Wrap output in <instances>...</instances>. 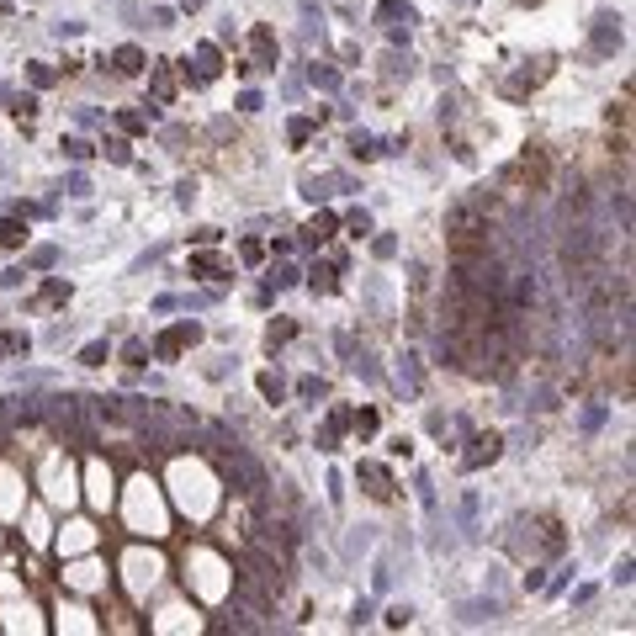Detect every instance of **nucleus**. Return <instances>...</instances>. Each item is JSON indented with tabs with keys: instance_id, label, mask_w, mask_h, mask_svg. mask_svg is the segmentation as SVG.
Here are the masks:
<instances>
[{
	"instance_id": "43",
	"label": "nucleus",
	"mask_w": 636,
	"mask_h": 636,
	"mask_svg": "<svg viewBox=\"0 0 636 636\" xmlns=\"http://www.w3.org/2000/svg\"><path fill=\"white\" fill-rule=\"evenodd\" d=\"M435 117H440V122H456V101H451V96H440V107H435Z\"/></svg>"
},
{
	"instance_id": "29",
	"label": "nucleus",
	"mask_w": 636,
	"mask_h": 636,
	"mask_svg": "<svg viewBox=\"0 0 636 636\" xmlns=\"http://www.w3.org/2000/svg\"><path fill=\"white\" fill-rule=\"evenodd\" d=\"M287 138H292V144H308V138H313V122H308V117H292V122H287Z\"/></svg>"
},
{
	"instance_id": "37",
	"label": "nucleus",
	"mask_w": 636,
	"mask_h": 636,
	"mask_svg": "<svg viewBox=\"0 0 636 636\" xmlns=\"http://www.w3.org/2000/svg\"><path fill=\"white\" fill-rule=\"evenodd\" d=\"M191 271H196V276H217V255H196Z\"/></svg>"
},
{
	"instance_id": "1",
	"label": "nucleus",
	"mask_w": 636,
	"mask_h": 636,
	"mask_svg": "<svg viewBox=\"0 0 636 636\" xmlns=\"http://www.w3.org/2000/svg\"><path fill=\"white\" fill-rule=\"evenodd\" d=\"M217 461H223V472H229V478H239V482H244V493H260V488H265L260 461H255V456H244L239 445H234V451H223Z\"/></svg>"
},
{
	"instance_id": "33",
	"label": "nucleus",
	"mask_w": 636,
	"mask_h": 636,
	"mask_svg": "<svg viewBox=\"0 0 636 636\" xmlns=\"http://www.w3.org/2000/svg\"><path fill=\"white\" fill-rule=\"evenodd\" d=\"M345 229H350V234H356V239H360V234H372V217H366V212H360V207H356V212L345 217Z\"/></svg>"
},
{
	"instance_id": "34",
	"label": "nucleus",
	"mask_w": 636,
	"mask_h": 636,
	"mask_svg": "<svg viewBox=\"0 0 636 636\" xmlns=\"http://www.w3.org/2000/svg\"><path fill=\"white\" fill-rule=\"evenodd\" d=\"M600 424H604V408H600V403H588V408H583V435H594Z\"/></svg>"
},
{
	"instance_id": "42",
	"label": "nucleus",
	"mask_w": 636,
	"mask_h": 636,
	"mask_svg": "<svg viewBox=\"0 0 636 636\" xmlns=\"http://www.w3.org/2000/svg\"><path fill=\"white\" fill-rule=\"evenodd\" d=\"M11 111H16V117H32L37 101H32V96H11Z\"/></svg>"
},
{
	"instance_id": "10",
	"label": "nucleus",
	"mask_w": 636,
	"mask_h": 636,
	"mask_svg": "<svg viewBox=\"0 0 636 636\" xmlns=\"http://www.w3.org/2000/svg\"><path fill=\"white\" fill-rule=\"evenodd\" d=\"M144 64H149L144 48H133V43H122V48L111 53V69H117V74H144Z\"/></svg>"
},
{
	"instance_id": "9",
	"label": "nucleus",
	"mask_w": 636,
	"mask_h": 636,
	"mask_svg": "<svg viewBox=\"0 0 636 636\" xmlns=\"http://www.w3.org/2000/svg\"><path fill=\"white\" fill-rule=\"evenodd\" d=\"M360 482H366V493H372V499H393V478H387L377 461H360Z\"/></svg>"
},
{
	"instance_id": "15",
	"label": "nucleus",
	"mask_w": 636,
	"mask_h": 636,
	"mask_svg": "<svg viewBox=\"0 0 636 636\" xmlns=\"http://www.w3.org/2000/svg\"><path fill=\"white\" fill-rule=\"evenodd\" d=\"M499 615V600H478V604H461V621L467 625H482V621H493Z\"/></svg>"
},
{
	"instance_id": "11",
	"label": "nucleus",
	"mask_w": 636,
	"mask_h": 636,
	"mask_svg": "<svg viewBox=\"0 0 636 636\" xmlns=\"http://www.w3.org/2000/svg\"><path fill=\"white\" fill-rule=\"evenodd\" d=\"M223 69V53H217V43H202V48H196V80H212V74Z\"/></svg>"
},
{
	"instance_id": "51",
	"label": "nucleus",
	"mask_w": 636,
	"mask_h": 636,
	"mask_svg": "<svg viewBox=\"0 0 636 636\" xmlns=\"http://www.w3.org/2000/svg\"><path fill=\"white\" fill-rule=\"evenodd\" d=\"M515 6H525V0H515Z\"/></svg>"
},
{
	"instance_id": "35",
	"label": "nucleus",
	"mask_w": 636,
	"mask_h": 636,
	"mask_svg": "<svg viewBox=\"0 0 636 636\" xmlns=\"http://www.w3.org/2000/svg\"><path fill=\"white\" fill-rule=\"evenodd\" d=\"M403 377H408V393H419V356H403Z\"/></svg>"
},
{
	"instance_id": "31",
	"label": "nucleus",
	"mask_w": 636,
	"mask_h": 636,
	"mask_svg": "<svg viewBox=\"0 0 636 636\" xmlns=\"http://www.w3.org/2000/svg\"><path fill=\"white\" fill-rule=\"evenodd\" d=\"M37 302H69V281H43V297Z\"/></svg>"
},
{
	"instance_id": "28",
	"label": "nucleus",
	"mask_w": 636,
	"mask_h": 636,
	"mask_svg": "<svg viewBox=\"0 0 636 636\" xmlns=\"http://www.w3.org/2000/svg\"><path fill=\"white\" fill-rule=\"evenodd\" d=\"M117 128H122V133H144L149 117H144V111H117Z\"/></svg>"
},
{
	"instance_id": "7",
	"label": "nucleus",
	"mask_w": 636,
	"mask_h": 636,
	"mask_svg": "<svg viewBox=\"0 0 636 636\" xmlns=\"http://www.w3.org/2000/svg\"><path fill=\"white\" fill-rule=\"evenodd\" d=\"M414 64H419V59H414L408 48H393L382 59V80H414Z\"/></svg>"
},
{
	"instance_id": "14",
	"label": "nucleus",
	"mask_w": 636,
	"mask_h": 636,
	"mask_svg": "<svg viewBox=\"0 0 636 636\" xmlns=\"http://www.w3.org/2000/svg\"><path fill=\"white\" fill-rule=\"evenodd\" d=\"M345 414H329V424H324V435H318V451H339V435H345Z\"/></svg>"
},
{
	"instance_id": "22",
	"label": "nucleus",
	"mask_w": 636,
	"mask_h": 636,
	"mask_svg": "<svg viewBox=\"0 0 636 636\" xmlns=\"http://www.w3.org/2000/svg\"><path fill=\"white\" fill-rule=\"evenodd\" d=\"M260 393L271 398V403H287V382H281L276 372H265V377H260Z\"/></svg>"
},
{
	"instance_id": "27",
	"label": "nucleus",
	"mask_w": 636,
	"mask_h": 636,
	"mask_svg": "<svg viewBox=\"0 0 636 636\" xmlns=\"http://www.w3.org/2000/svg\"><path fill=\"white\" fill-rule=\"evenodd\" d=\"M27 80H32V85H37V90H48V85H53V80H59V74H53V69H48V64H27Z\"/></svg>"
},
{
	"instance_id": "47",
	"label": "nucleus",
	"mask_w": 636,
	"mask_h": 636,
	"mask_svg": "<svg viewBox=\"0 0 636 636\" xmlns=\"http://www.w3.org/2000/svg\"><path fill=\"white\" fill-rule=\"evenodd\" d=\"M260 107H265V101L255 96V90H244V96H239V111H260Z\"/></svg>"
},
{
	"instance_id": "41",
	"label": "nucleus",
	"mask_w": 636,
	"mask_h": 636,
	"mask_svg": "<svg viewBox=\"0 0 636 636\" xmlns=\"http://www.w3.org/2000/svg\"><path fill=\"white\" fill-rule=\"evenodd\" d=\"M414 621V610H408V604H393V610H387V625H408Z\"/></svg>"
},
{
	"instance_id": "23",
	"label": "nucleus",
	"mask_w": 636,
	"mask_h": 636,
	"mask_svg": "<svg viewBox=\"0 0 636 636\" xmlns=\"http://www.w3.org/2000/svg\"><path fill=\"white\" fill-rule=\"evenodd\" d=\"M308 287H313V292H334V271H329V265H313V271H308Z\"/></svg>"
},
{
	"instance_id": "8",
	"label": "nucleus",
	"mask_w": 636,
	"mask_h": 636,
	"mask_svg": "<svg viewBox=\"0 0 636 636\" xmlns=\"http://www.w3.org/2000/svg\"><path fill=\"white\" fill-rule=\"evenodd\" d=\"M334 229H339V217H334V212L308 217V229H302V244H329V239H334Z\"/></svg>"
},
{
	"instance_id": "40",
	"label": "nucleus",
	"mask_w": 636,
	"mask_h": 636,
	"mask_svg": "<svg viewBox=\"0 0 636 636\" xmlns=\"http://www.w3.org/2000/svg\"><path fill=\"white\" fill-rule=\"evenodd\" d=\"M175 202H180V207L196 202V180H180V186H175Z\"/></svg>"
},
{
	"instance_id": "30",
	"label": "nucleus",
	"mask_w": 636,
	"mask_h": 636,
	"mask_svg": "<svg viewBox=\"0 0 636 636\" xmlns=\"http://www.w3.org/2000/svg\"><path fill=\"white\" fill-rule=\"evenodd\" d=\"M53 265H59V250H53V244L32 250V271H53Z\"/></svg>"
},
{
	"instance_id": "20",
	"label": "nucleus",
	"mask_w": 636,
	"mask_h": 636,
	"mask_svg": "<svg viewBox=\"0 0 636 636\" xmlns=\"http://www.w3.org/2000/svg\"><path fill=\"white\" fill-rule=\"evenodd\" d=\"M308 80L318 85V90H339V69H329V64H313Z\"/></svg>"
},
{
	"instance_id": "38",
	"label": "nucleus",
	"mask_w": 636,
	"mask_h": 636,
	"mask_svg": "<svg viewBox=\"0 0 636 636\" xmlns=\"http://www.w3.org/2000/svg\"><path fill=\"white\" fill-rule=\"evenodd\" d=\"M271 281H276V287H297V281H302V271H297V265H281V271H276Z\"/></svg>"
},
{
	"instance_id": "5",
	"label": "nucleus",
	"mask_w": 636,
	"mask_h": 636,
	"mask_svg": "<svg viewBox=\"0 0 636 636\" xmlns=\"http://www.w3.org/2000/svg\"><path fill=\"white\" fill-rule=\"evenodd\" d=\"M499 451H504V440H499V435H478V440H472V451H467V472L499 461Z\"/></svg>"
},
{
	"instance_id": "24",
	"label": "nucleus",
	"mask_w": 636,
	"mask_h": 636,
	"mask_svg": "<svg viewBox=\"0 0 636 636\" xmlns=\"http://www.w3.org/2000/svg\"><path fill=\"white\" fill-rule=\"evenodd\" d=\"M350 424H356V435H360V440H372V435H377V408H360V414H356Z\"/></svg>"
},
{
	"instance_id": "39",
	"label": "nucleus",
	"mask_w": 636,
	"mask_h": 636,
	"mask_svg": "<svg viewBox=\"0 0 636 636\" xmlns=\"http://www.w3.org/2000/svg\"><path fill=\"white\" fill-rule=\"evenodd\" d=\"M372 250H377V260H393V255H398V239H387V234H382V239H372Z\"/></svg>"
},
{
	"instance_id": "46",
	"label": "nucleus",
	"mask_w": 636,
	"mask_h": 636,
	"mask_svg": "<svg viewBox=\"0 0 636 636\" xmlns=\"http://www.w3.org/2000/svg\"><path fill=\"white\" fill-rule=\"evenodd\" d=\"M366 621H372V604L360 600V604H356V610H350V625H366Z\"/></svg>"
},
{
	"instance_id": "16",
	"label": "nucleus",
	"mask_w": 636,
	"mask_h": 636,
	"mask_svg": "<svg viewBox=\"0 0 636 636\" xmlns=\"http://www.w3.org/2000/svg\"><path fill=\"white\" fill-rule=\"evenodd\" d=\"M509 302H515V308H530V302H536V276H515V287H509Z\"/></svg>"
},
{
	"instance_id": "19",
	"label": "nucleus",
	"mask_w": 636,
	"mask_h": 636,
	"mask_svg": "<svg viewBox=\"0 0 636 636\" xmlns=\"http://www.w3.org/2000/svg\"><path fill=\"white\" fill-rule=\"evenodd\" d=\"M111 360V350H107V339H90V345L80 350V366H107Z\"/></svg>"
},
{
	"instance_id": "50",
	"label": "nucleus",
	"mask_w": 636,
	"mask_h": 636,
	"mask_svg": "<svg viewBox=\"0 0 636 636\" xmlns=\"http://www.w3.org/2000/svg\"><path fill=\"white\" fill-rule=\"evenodd\" d=\"M456 6H472V0H456Z\"/></svg>"
},
{
	"instance_id": "48",
	"label": "nucleus",
	"mask_w": 636,
	"mask_h": 636,
	"mask_svg": "<svg viewBox=\"0 0 636 636\" xmlns=\"http://www.w3.org/2000/svg\"><path fill=\"white\" fill-rule=\"evenodd\" d=\"M196 6H202V0H186V11H196Z\"/></svg>"
},
{
	"instance_id": "36",
	"label": "nucleus",
	"mask_w": 636,
	"mask_h": 636,
	"mask_svg": "<svg viewBox=\"0 0 636 636\" xmlns=\"http://www.w3.org/2000/svg\"><path fill=\"white\" fill-rule=\"evenodd\" d=\"M64 191H69V196H90V180H85V175H80V170H74V175H69V180H64Z\"/></svg>"
},
{
	"instance_id": "21",
	"label": "nucleus",
	"mask_w": 636,
	"mask_h": 636,
	"mask_svg": "<svg viewBox=\"0 0 636 636\" xmlns=\"http://www.w3.org/2000/svg\"><path fill=\"white\" fill-rule=\"evenodd\" d=\"M101 154H107L111 165H133V149H128V138H107V144H101Z\"/></svg>"
},
{
	"instance_id": "12",
	"label": "nucleus",
	"mask_w": 636,
	"mask_h": 636,
	"mask_svg": "<svg viewBox=\"0 0 636 636\" xmlns=\"http://www.w3.org/2000/svg\"><path fill=\"white\" fill-rule=\"evenodd\" d=\"M27 244V223L22 217H6V223H0V250H22Z\"/></svg>"
},
{
	"instance_id": "2",
	"label": "nucleus",
	"mask_w": 636,
	"mask_h": 636,
	"mask_svg": "<svg viewBox=\"0 0 636 636\" xmlns=\"http://www.w3.org/2000/svg\"><path fill=\"white\" fill-rule=\"evenodd\" d=\"M445 229L456 234V239H488V217H482L472 202H456L451 212H445Z\"/></svg>"
},
{
	"instance_id": "13",
	"label": "nucleus",
	"mask_w": 636,
	"mask_h": 636,
	"mask_svg": "<svg viewBox=\"0 0 636 636\" xmlns=\"http://www.w3.org/2000/svg\"><path fill=\"white\" fill-rule=\"evenodd\" d=\"M377 22H414V6H408V0H382V6H377Z\"/></svg>"
},
{
	"instance_id": "45",
	"label": "nucleus",
	"mask_w": 636,
	"mask_h": 636,
	"mask_svg": "<svg viewBox=\"0 0 636 636\" xmlns=\"http://www.w3.org/2000/svg\"><path fill=\"white\" fill-rule=\"evenodd\" d=\"M27 345H32V339H27V329H22V334H6V350H16V356H27Z\"/></svg>"
},
{
	"instance_id": "49",
	"label": "nucleus",
	"mask_w": 636,
	"mask_h": 636,
	"mask_svg": "<svg viewBox=\"0 0 636 636\" xmlns=\"http://www.w3.org/2000/svg\"><path fill=\"white\" fill-rule=\"evenodd\" d=\"M0 360H6V345H0Z\"/></svg>"
},
{
	"instance_id": "25",
	"label": "nucleus",
	"mask_w": 636,
	"mask_h": 636,
	"mask_svg": "<svg viewBox=\"0 0 636 636\" xmlns=\"http://www.w3.org/2000/svg\"><path fill=\"white\" fill-rule=\"evenodd\" d=\"M122 360H128V366H149V345L144 339H128V345H122Z\"/></svg>"
},
{
	"instance_id": "6",
	"label": "nucleus",
	"mask_w": 636,
	"mask_h": 636,
	"mask_svg": "<svg viewBox=\"0 0 636 636\" xmlns=\"http://www.w3.org/2000/svg\"><path fill=\"white\" fill-rule=\"evenodd\" d=\"M250 43H255V64H260V69H276V32H271V27H255Z\"/></svg>"
},
{
	"instance_id": "4",
	"label": "nucleus",
	"mask_w": 636,
	"mask_h": 636,
	"mask_svg": "<svg viewBox=\"0 0 636 636\" xmlns=\"http://www.w3.org/2000/svg\"><path fill=\"white\" fill-rule=\"evenodd\" d=\"M625 32H621V16L615 11H600L594 16V53H621Z\"/></svg>"
},
{
	"instance_id": "26",
	"label": "nucleus",
	"mask_w": 636,
	"mask_h": 636,
	"mask_svg": "<svg viewBox=\"0 0 636 636\" xmlns=\"http://www.w3.org/2000/svg\"><path fill=\"white\" fill-rule=\"evenodd\" d=\"M297 398H329V382H324V377H302V382H297Z\"/></svg>"
},
{
	"instance_id": "17",
	"label": "nucleus",
	"mask_w": 636,
	"mask_h": 636,
	"mask_svg": "<svg viewBox=\"0 0 636 636\" xmlns=\"http://www.w3.org/2000/svg\"><path fill=\"white\" fill-rule=\"evenodd\" d=\"M350 154H356V159H377L382 149H377L372 133H360V128H356V133H350Z\"/></svg>"
},
{
	"instance_id": "32",
	"label": "nucleus",
	"mask_w": 636,
	"mask_h": 636,
	"mask_svg": "<svg viewBox=\"0 0 636 636\" xmlns=\"http://www.w3.org/2000/svg\"><path fill=\"white\" fill-rule=\"evenodd\" d=\"M59 149H64L69 159H90V154H96V144H85V138H64Z\"/></svg>"
},
{
	"instance_id": "44",
	"label": "nucleus",
	"mask_w": 636,
	"mask_h": 636,
	"mask_svg": "<svg viewBox=\"0 0 636 636\" xmlns=\"http://www.w3.org/2000/svg\"><path fill=\"white\" fill-rule=\"evenodd\" d=\"M154 27H159V32H170V27H175V11H170V6H159V11H154Z\"/></svg>"
},
{
	"instance_id": "18",
	"label": "nucleus",
	"mask_w": 636,
	"mask_h": 636,
	"mask_svg": "<svg viewBox=\"0 0 636 636\" xmlns=\"http://www.w3.org/2000/svg\"><path fill=\"white\" fill-rule=\"evenodd\" d=\"M292 334H297V324H292V318H271V329H265V345L276 350V345H287Z\"/></svg>"
},
{
	"instance_id": "3",
	"label": "nucleus",
	"mask_w": 636,
	"mask_h": 636,
	"mask_svg": "<svg viewBox=\"0 0 636 636\" xmlns=\"http://www.w3.org/2000/svg\"><path fill=\"white\" fill-rule=\"evenodd\" d=\"M196 339H202V324H175V329H165V334L154 339V356H159V360H175L180 350L196 345Z\"/></svg>"
}]
</instances>
